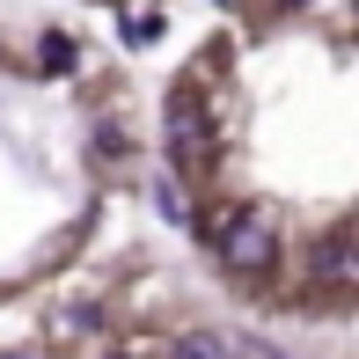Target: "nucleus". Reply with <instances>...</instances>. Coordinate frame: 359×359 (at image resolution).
Segmentation results:
<instances>
[{"instance_id": "f257e3e1", "label": "nucleus", "mask_w": 359, "mask_h": 359, "mask_svg": "<svg viewBox=\"0 0 359 359\" xmlns=\"http://www.w3.org/2000/svg\"><path fill=\"white\" fill-rule=\"evenodd\" d=\"M213 242H220V264L227 271H250V279H264V271L279 264V235L264 227V213H227L213 227Z\"/></svg>"}, {"instance_id": "f03ea898", "label": "nucleus", "mask_w": 359, "mask_h": 359, "mask_svg": "<svg viewBox=\"0 0 359 359\" xmlns=\"http://www.w3.org/2000/svg\"><path fill=\"white\" fill-rule=\"evenodd\" d=\"M169 161L176 169H213V125H205V103L191 88L169 95Z\"/></svg>"}, {"instance_id": "7ed1b4c3", "label": "nucleus", "mask_w": 359, "mask_h": 359, "mask_svg": "<svg viewBox=\"0 0 359 359\" xmlns=\"http://www.w3.org/2000/svg\"><path fill=\"white\" fill-rule=\"evenodd\" d=\"M316 279H323V286H337V293H352V286H359L352 227H330V235H323V250H316Z\"/></svg>"}, {"instance_id": "20e7f679", "label": "nucleus", "mask_w": 359, "mask_h": 359, "mask_svg": "<svg viewBox=\"0 0 359 359\" xmlns=\"http://www.w3.org/2000/svg\"><path fill=\"white\" fill-rule=\"evenodd\" d=\"M169 359H235V352H227L220 330H184V337L169 345Z\"/></svg>"}, {"instance_id": "39448f33", "label": "nucleus", "mask_w": 359, "mask_h": 359, "mask_svg": "<svg viewBox=\"0 0 359 359\" xmlns=\"http://www.w3.org/2000/svg\"><path fill=\"white\" fill-rule=\"evenodd\" d=\"M74 59H81L74 37H44V44H37V67H44V74H74Z\"/></svg>"}, {"instance_id": "423d86ee", "label": "nucleus", "mask_w": 359, "mask_h": 359, "mask_svg": "<svg viewBox=\"0 0 359 359\" xmlns=\"http://www.w3.org/2000/svg\"><path fill=\"white\" fill-rule=\"evenodd\" d=\"M154 37H161V22H154V15H140V22L125 29V44H154Z\"/></svg>"}, {"instance_id": "0eeeda50", "label": "nucleus", "mask_w": 359, "mask_h": 359, "mask_svg": "<svg viewBox=\"0 0 359 359\" xmlns=\"http://www.w3.org/2000/svg\"><path fill=\"white\" fill-rule=\"evenodd\" d=\"M110 359H133V352H110Z\"/></svg>"}, {"instance_id": "6e6552de", "label": "nucleus", "mask_w": 359, "mask_h": 359, "mask_svg": "<svg viewBox=\"0 0 359 359\" xmlns=\"http://www.w3.org/2000/svg\"><path fill=\"white\" fill-rule=\"evenodd\" d=\"M0 59H8V44H0Z\"/></svg>"}]
</instances>
